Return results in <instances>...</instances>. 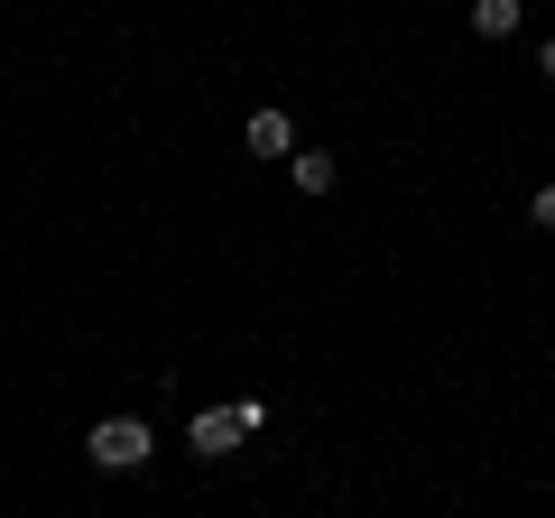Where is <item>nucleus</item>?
<instances>
[{
  "instance_id": "f257e3e1",
  "label": "nucleus",
  "mask_w": 555,
  "mask_h": 518,
  "mask_svg": "<svg viewBox=\"0 0 555 518\" xmlns=\"http://www.w3.org/2000/svg\"><path fill=\"white\" fill-rule=\"evenodd\" d=\"M83 454H93V472H139V463L158 454V436H149L139 417H102L93 436H83Z\"/></svg>"
},
{
  "instance_id": "f03ea898",
  "label": "nucleus",
  "mask_w": 555,
  "mask_h": 518,
  "mask_svg": "<svg viewBox=\"0 0 555 518\" xmlns=\"http://www.w3.org/2000/svg\"><path fill=\"white\" fill-rule=\"evenodd\" d=\"M185 444H195V454H232V444H241V417H232V407H195V426H185Z\"/></svg>"
},
{
  "instance_id": "7ed1b4c3",
  "label": "nucleus",
  "mask_w": 555,
  "mask_h": 518,
  "mask_svg": "<svg viewBox=\"0 0 555 518\" xmlns=\"http://www.w3.org/2000/svg\"><path fill=\"white\" fill-rule=\"evenodd\" d=\"M241 140H250V158H297V120H287V112H250Z\"/></svg>"
},
{
  "instance_id": "20e7f679",
  "label": "nucleus",
  "mask_w": 555,
  "mask_h": 518,
  "mask_svg": "<svg viewBox=\"0 0 555 518\" xmlns=\"http://www.w3.org/2000/svg\"><path fill=\"white\" fill-rule=\"evenodd\" d=\"M528 20V0H473V38H509Z\"/></svg>"
},
{
  "instance_id": "39448f33",
  "label": "nucleus",
  "mask_w": 555,
  "mask_h": 518,
  "mask_svg": "<svg viewBox=\"0 0 555 518\" xmlns=\"http://www.w3.org/2000/svg\"><path fill=\"white\" fill-rule=\"evenodd\" d=\"M287 167H297V185H306V195H334V177H343V167L324 158V148H297Z\"/></svg>"
},
{
  "instance_id": "423d86ee",
  "label": "nucleus",
  "mask_w": 555,
  "mask_h": 518,
  "mask_svg": "<svg viewBox=\"0 0 555 518\" xmlns=\"http://www.w3.org/2000/svg\"><path fill=\"white\" fill-rule=\"evenodd\" d=\"M528 222H537V232H555V185H537V204H528Z\"/></svg>"
},
{
  "instance_id": "0eeeda50",
  "label": "nucleus",
  "mask_w": 555,
  "mask_h": 518,
  "mask_svg": "<svg viewBox=\"0 0 555 518\" xmlns=\"http://www.w3.org/2000/svg\"><path fill=\"white\" fill-rule=\"evenodd\" d=\"M537 75H546V83H555V38H546V47H537Z\"/></svg>"
}]
</instances>
